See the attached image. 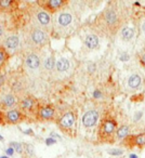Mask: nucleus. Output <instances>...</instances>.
Returning <instances> with one entry per match:
<instances>
[{"label": "nucleus", "mask_w": 145, "mask_h": 158, "mask_svg": "<svg viewBox=\"0 0 145 158\" xmlns=\"http://www.w3.org/2000/svg\"><path fill=\"white\" fill-rule=\"evenodd\" d=\"M97 21L99 23L97 28H99L100 31H102L104 34L105 33L115 34L117 31V29L119 28V25H120V20H119L118 14L112 8L104 11L99 16V19L95 20V22Z\"/></svg>", "instance_id": "nucleus-1"}, {"label": "nucleus", "mask_w": 145, "mask_h": 158, "mask_svg": "<svg viewBox=\"0 0 145 158\" xmlns=\"http://www.w3.org/2000/svg\"><path fill=\"white\" fill-rule=\"evenodd\" d=\"M117 131V123L115 119H103L99 127V138L102 141H112L113 136Z\"/></svg>", "instance_id": "nucleus-2"}, {"label": "nucleus", "mask_w": 145, "mask_h": 158, "mask_svg": "<svg viewBox=\"0 0 145 158\" xmlns=\"http://www.w3.org/2000/svg\"><path fill=\"white\" fill-rule=\"evenodd\" d=\"M37 3L47 11L56 12L57 10L65 7L67 5V1H65V0H48V1H38Z\"/></svg>", "instance_id": "nucleus-3"}, {"label": "nucleus", "mask_w": 145, "mask_h": 158, "mask_svg": "<svg viewBox=\"0 0 145 158\" xmlns=\"http://www.w3.org/2000/svg\"><path fill=\"white\" fill-rule=\"evenodd\" d=\"M31 40L36 46L42 47L48 44V36L44 31L39 28H34L31 33Z\"/></svg>", "instance_id": "nucleus-4"}, {"label": "nucleus", "mask_w": 145, "mask_h": 158, "mask_svg": "<svg viewBox=\"0 0 145 158\" xmlns=\"http://www.w3.org/2000/svg\"><path fill=\"white\" fill-rule=\"evenodd\" d=\"M123 144L128 147L144 146L145 145V133H140V134H135V135L127 136V138H125Z\"/></svg>", "instance_id": "nucleus-5"}, {"label": "nucleus", "mask_w": 145, "mask_h": 158, "mask_svg": "<svg viewBox=\"0 0 145 158\" xmlns=\"http://www.w3.org/2000/svg\"><path fill=\"white\" fill-rule=\"evenodd\" d=\"M75 123V115L72 112H67L62 116V118L59 120V126L64 131L70 130Z\"/></svg>", "instance_id": "nucleus-6"}, {"label": "nucleus", "mask_w": 145, "mask_h": 158, "mask_svg": "<svg viewBox=\"0 0 145 158\" xmlns=\"http://www.w3.org/2000/svg\"><path fill=\"white\" fill-rule=\"evenodd\" d=\"M97 118H99V114L95 110H89L82 117V123L86 128H91L93 126L97 125Z\"/></svg>", "instance_id": "nucleus-7"}, {"label": "nucleus", "mask_w": 145, "mask_h": 158, "mask_svg": "<svg viewBox=\"0 0 145 158\" xmlns=\"http://www.w3.org/2000/svg\"><path fill=\"white\" fill-rule=\"evenodd\" d=\"M55 115V110L52 105H44L40 106L38 110V116L39 118L44 119V120H50L54 117Z\"/></svg>", "instance_id": "nucleus-8"}, {"label": "nucleus", "mask_w": 145, "mask_h": 158, "mask_svg": "<svg viewBox=\"0 0 145 158\" xmlns=\"http://www.w3.org/2000/svg\"><path fill=\"white\" fill-rule=\"evenodd\" d=\"M6 119H7V121L9 123H19L22 120H24L25 116L20 110H12L7 112V114H6Z\"/></svg>", "instance_id": "nucleus-9"}, {"label": "nucleus", "mask_w": 145, "mask_h": 158, "mask_svg": "<svg viewBox=\"0 0 145 158\" xmlns=\"http://www.w3.org/2000/svg\"><path fill=\"white\" fill-rule=\"evenodd\" d=\"M36 106V102L34 99H31V98H25L24 100H22L20 103V107L22 110H24V112H31V110L35 108Z\"/></svg>", "instance_id": "nucleus-10"}, {"label": "nucleus", "mask_w": 145, "mask_h": 158, "mask_svg": "<svg viewBox=\"0 0 145 158\" xmlns=\"http://www.w3.org/2000/svg\"><path fill=\"white\" fill-rule=\"evenodd\" d=\"M25 62H26V65L28 66L31 69H36V68L40 65L39 56H38L37 54H35V53H31V54H29L28 56L26 57Z\"/></svg>", "instance_id": "nucleus-11"}, {"label": "nucleus", "mask_w": 145, "mask_h": 158, "mask_svg": "<svg viewBox=\"0 0 145 158\" xmlns=\"http://www.w3.org/2000/svg\"><path fill=\"white\" fill-rule=\"evenodd\" d=\"M36 18H37L38 22L40 23L41 25H44V26H48L49 24H50V21H51V18L50 15H49V13H47L46 11H38L37 13H36Z\"/></svg>", "instance_id": "nucleus-12"}, {"label": "nucleus", "mask_w": 145, "mask_h": 158, "mask_svg": "<svg viewBox=\"0 0 145 158\" xmlns=\"http://www.w3.org/2000/svg\"><path fill=\"white\" fill-rule=\"evenodd\" d=\"M18 3L13 0H0V11L7 12L14 9Z\"/></svg>", "instance_id": "nucleus-13"}, {"label": "nucleus", "mask_w": 145, "mask_h": 158, "mask_svg": "<svg viewBox=\"0 0 145 158\" xmlns=\"http://www.w3.org/2000/svg\"><path fill=\"white\" fill-rule=\"evenodd\" d=\"M85 44L89 49H95L99 46V38L95 35H88L85 40Z\"/></svg>", "instance_id": "nucleus-14"}, {"label": "nucleus", "mask_w": 145, "mask_h": 158, "mask_svg": "<svg viewBox=\"0 0 145 158\" xmlns=\"http://www.w3.org/2000/svg\"><path fill=\"white\" fill-rule=\"evenodd\" d=\"M19 44H20V39H19L18 36H10L9 38H7V40L5 42L6 47L8 49H12V50L18 48Z\"/></svg>", "instance_id": "nucleus-15"}, {"label": "nucleus", "mask_w": 145, "mask_h": 158, "mask_svg": "<svg viewBox=\"0 0 145 158\" xmlns=\"http://www.w3.org/2000/svg\"><path fill=\"white\" fill-rule=\"evenodd\" d=\"M141 82H142V79H141V77L139 76V75H132L129 78V80H128V85H129V87L132 89L139 88Z\"/></svg>", "instance_id": "nucleus-16"}, {"label": "nucleus", "mask_w": 145, "mask_h": 158, "mask_svg": "<svg viewBox=\"0 0 145 158\" xmlns=\"http://www.w3.org/2000/svg\"><path fill=\"white\" fill-rule=\"evenodd\" d=\"M72 15H70L69 13H61L59 16V24L61 25V26H67V25H69L70 23H72Z\"/></svg>", "instance_id": "nucleus-17"}, {"label": "nucleus", "mask_w": 145, "mask_h": 158, "mask_svg": "<svg viewBox=\"0 0 145 158\" xmlns=\"http://www.w3.org/2000/svg\"><path fill=\"white\" fill-rule=\"evenodd\" d=\"M134 36V29L131 27H125L121 31V38H122L125 41H129L133 38Z\"/></svg>", "instance_id": "nucleus-18"}, {"label": "nucleus", "mask_w": 145, "mask_h": 158, "mask_svg": "<svg viewBox=\"0 0 145 158\" xmlns=\"http://www.w3.org/2000/svg\"><path fill=\"white\" fill-rule=\"evenodd\" d=\"M8 59H9V53L7 52V50L3 47H0V70L6 65Z\"/></svg>", "instance_id": "nucleus-19"}, {"label": "nucleus", "mask_w": 145, "mask_h": 158, "mask_svg": "<svg viewBox=\"0 0 145 158\" xmlns=\"http://www.w3.org/2000/svg\"><path fill=\"white\" fill-rule=\"evenodd\" d=\"M2 104L5 107H12V106L15 105V98L12 94L5 95L2 99Z\"/></svg>", "instance_id": "nucleus-20"}, {"label": "nucleus", "mask_w": 145, "mask_h": 158, "mask_svg": "<svg viewBox=\"0 0 145 158\" xmlns=\"http://www.w3.org/2000/svg\"><path fill=\"white\" fill-rule=\"evenodd\" d=\"M56 68L59 72H66L69 68V62L66 59H60L56 63Z\"/></svg>", "instance_id": "nucleus-21"}, {"label": "nucleus", "mask_w": 145, "mask_h": 158, "mask_svg": "<svg viewBox=\"0 0 145 158\" xmlns=\"http://www.w3.org/2000/svg\"><path fill=\"white\" fill-rule=\"evenodd\" d=\"M128 133H129V127H128V126H122V127H120L116 131V135H117V138H118V139L127 138Z\"/></svg>", "instance_id": "nucleus-22"}, {"label": "nucleus", "mask_w": 145, "mask_h": 158, "mask_svg": "<svg viewBox=\"0 0 145 158\" xmlns=\"http://www.w3.org/2000/svg\"><path fill=\"white\" fill-rule=\"evenodd\" d=\"M55 63H54V57L53 56H50L48 57V59L46 60V62H44V67L47 68V69H53V67H54Z\"/></svg>", "instance_id": "nucleus-23"}, {"label": "nucleus", "mask_w": 145, "mask_h": 158, "mask_svg": "<svg viewBox=\"0 0 145 158\" xmlns=\"http://www.w3.org/2000/svg\"><path fill=\"white\" fill-rule=\"evenodd\" d=\"M10 147H12V148L14 149V151H16L18 153H22L23 152V145L21 144V143H18V142H11L10 143Z\"/></svg>", "instance_id": "nucleus-24"}, {"label": "nucleus", "mask_w": 145, "mask_h": 158, "mask_svg": "<svg viewBox=\"0 0 145 158\" xmlns=\"http://www.w3.org/2000/svg\"><path fill=\"white\" fill-rule=\"evenodd\" d=\"M108 153L110 154V155H114V156H119V155H121V154L123 153L121 149H110L108 151Z\"/></svg>", "instance_id": "nucleus-25"}, {"label": "nucleus", "mask_w": 145, "mask_h": 158, "mask_svg": "<svg viewBox=\"0 0 145 158\" xmlns=\"http://www.w3.org/2000/svg\"><path fill=\"white\" fill-rule=\"evenodd\" d=\"M54 143H55V140H53L52 138L46 139V144L47 145H52V144H54Z\"/></svg>", "instance_id": "nucleus-26"}, {"label": "nucleus", "mask_w": 145, "mask_h": 158, "mask_svg": "<svg viewBox=\"0 0 145 158\" xmlns=\"http://www.w3.org/2000/svg\"><path fill=\"white\" fill-rule=\"evenodd\" d=\"M93 97H94L95 99H99V98H101V97H102V93L100 92L99 90H95L94 92H93Z\"/></svg>", "instance_id": "nucleus-27"}, {"label": "nucleus", "mask_w": 145, "mask_h": 158, "mask_svg": "<svg viewBox=\"0 0 145 158\" xmlns=\"http://www.w3.org/2000/svg\"><path fill=\"white\" fill-rule=\"evenodd\" d=\"M6 153H7L8 156H12V155H13V153H14V149L12 148V147H9V148L6 151Z\"/></svg>", "instance_id": "nucleus-28"}, {"label": "nucleus", "mask_w": 145, "mask_h": 158, "mask_svg": "<svg viewBox=\"0 0 145 158\" xmlns=\"http://www.w3.org/2000/svg\"><path fill=\"white\" fill-rule=\"evenodd\" d=\"M120 60H121V61H123V62L128 61V60H129V55H128V54H126V53H123V54L120 56Z\"/></svg>", "instance_id": "nucleus-29"}, {"label": "nucleus", "mask_w": 145, "mask_h": 158, "mask_svg": "<svg viewBox=\"0 0 145 158\" xmlns=\"http://www.w3.org/2000/svg\"><path fill=\"white\" fill-rule=\"evenodd\" d=\"M88 69H89V72H91V73L94 72V69H95V65H94V64H91V65L88 67Z\"/></svg>", "instance_id": "nucleus-30"}, {"label": "nucleus", "mask_w": 145, "mask_h": 158, "mask_svg": "<svg viewBox=\"0 0 145 158\" xmlns=\"http://www.w3.org/2000/svg\"><path fill=\"white\" fill-rule=\"evenodd\" d=\"M3 33H5V29H3V26L1 24H0V38L3 36Z\"/></svg>", "instance_id": "nucleus-31"}, {"label": "nucleus", "mask_w": 145, "mask_h": 158, "mask_svg": "<svg viewBox=\"0 0 145 158\" xmlns=\"http://www.w3.org/2000/svg\"><path fill=\"white\" fill-rule=\"evenodd\" d=\"M51 138H56V139H59V140H60V139H61V136L57 135V134L54 133V132H52V133H51Z\"/></svg>", "instance_id": "nucleus-32"}, {"label": "nucleus", "mask_w": 145, "mask_h": 158, "mask_svg": "<svg viewBox=\"0 0 145 158\" xmlns=\"http://www.w3.org/2000/svg\"><path fill=\"white\" fill-rule=\"evenodd\" d=\"M141 63L145 66V54H143L142 56H141Z\"/></svg>", "instance_id": "nucleus-33"}, {"label": "nucleus", "mask_w": 145, "mask_h": 158, "mask_svg": "<svg viewBox=\"0 0 145 158\" xmlns=\"http://www.w3.org/2000/svg\"><path fill=\"white\" fill-rule=\"evenodd\" d=\"M142 117V113H136V115H135V120H138L139 118H141Z\"/></svg>", "instance_id": "nucleus-34"}, {"label": "nucleus", "mask_w": 145, "mask_h": 158, "mask_svg": "<svg viewBox=\"0 0 145 158\" xmlns=\"http://www.w3.org/2000/svg\"><path fill=\"white\" fill-rule=\"evenodd\" d=\"M3 82H5V78H3L2 76H0V87L2 86V85H3Z\"/></svg>", "instance_id": "nucleus-35"}, {"label": "nucleus", "mask_w": 145, "mask_h": 158, "mask_svg": "<svg viewBox=\"0 0 145 158\" xmlns=\"http://www.w3.org/2000/svg\"><path fill=\"white\" fill-rule=\"evenodd\" d=\"M25 133L26 134H33V131H31V130H27V131H25Z\"/></svg>", "instance_id": "nucleus-36"}, {"label": "nucleus", "mask_w": 145, "mask_h": 158, "mask_svg": "<svg viewBox=\"0 0 145 158\" xmlns=\"http://www.w3.org/2000/svg\"><path fill=\"white\" fill-rule=\"evenodd\" d=\"M130 158H138V156H136L135 154H131V155H130Z\"/></svg>", "instance_id": "nucleus-37"}, {"label": "nucleus", "mask_w": 145, "mask_h": 158, "mask_svg": "<svg viewBox=\"0 0 145 158\" xmlns=\"http://www.w3.org/2000/svg\"><path fill=\"white\" fill-rule=\"evenodd\" d=\"M142 29H143V31L145 33V22L143 23V25H142Z\"/></svg>", "instance_id": "nucleus-38"}, {"label": "nucleus", "mask_w": 145, "mask_h": 158, "mask_svg": "<svg viewBox=\"0 0 145 158\" xmlns=\"http://www.w3.org/2000/svg\"><path fill=\"white\" fill-rule=\"evenodd\" d=\"M0 140H1V141H2V140H3V138H2V135H0Z\"/></svg>", "instance_id": "nucleus-39"}, {"label": "nucleus", "mask_w": 145, "mask_h": 158, "mask_svg": "<svg viewBox=\"0 0 145 158\" xmlns=\"http://www.w3.org/2000/svg\"><path fill=\"white\" fill-rule=\"evenodd\" d=\"M0 158H8V156H3V157H0Z\"/></svg>", "instance_id": "nucleus-40"}]
</instances>
